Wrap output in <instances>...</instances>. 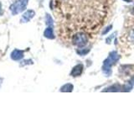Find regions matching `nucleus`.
Wrapping results in <instances>:
<instances>
[{
  "instance_id": "nucleus-1",
  "label": "nucleus",
  "mask_w": 134,
  "mask_h": 126,
  "mask_svg": "<svg viewBox=\"0 0 134 126\" xmlns=\"http://www.w3.org/2000/svg\"><path fill=\"white\" fill-rule=\"evenodd\" d=\"M119 58H120V56L116 51H112L110 53L107 59L105 60L103 63L102 71H104L105 74H107V75L111 74V67L113 65L116 64V61L119 60Z\"/></svg>"
},
{
  "instance_id": "nucleus-2",
  "label": "nucleus",
  "mask_w": 134,
  "mask_h": 126,
  "mask_svg": "<svg viewBox=\"0 0 134 126\" xmlns=\"http://www.w3.org/2000/svg\"><path fill=\"white\" fill-rule=\"evenodd\" d=\"M28 2L29 0H16L9 8L12 14L16 15L25 10V8L28 5Z\"/></svg>"
},
{
  "instance_id": "nucleus-3",
  "label": "nucleus",
  "mask_w": 134,
  "mask_h": 126,
  "mask_svg": "<svg viewBox=\"0 0 134 126\" xmlns=\"http://www.w3.org/2000/svg\"><path fill=\"white\" fill-rule=\"evenodd\" d=\"M72 42L78 47H84L88 43V37L84 33H77L73 36Z\"/></svg>"
},
{
  "instance_id": "nucleus-4",
  "label": "nucleus",
  "mask_w": 134,
  "mask_h": 126,
  "mask_svg": "<svg viewBox=\"0 0 134 126\" xmlns=\"http://www.w3.org/2000/svg\"><path fill=\"white\" fill-rule=\"evenodd\" d=\"M35 15V12L34 10H31V9L27 10L22 15V19H21L20 22L21 23H27V22H29V21H30L34 18V16Z\"/></svg>"
},
{
  "instance_id": "nucleus-5",
  "label": "nucleus",
  "mask_w": 134,
  "mask_h": 126,
  "mask_svg": "<svg viewBox=\"0 0 134 126\" xmlns=\"http://www.w3.org/2000/svg\"><path fill=\"white\" fill-rule=\"evenodd\" d=\"M11 59L14 61H19L21 59L24 58V50H14L11 52Z\"/></svg>"
},
{
  "instance_id": "nucleus-6",
  "label": "nucleus",
  "mask_w": 134,
  "mask_h": 126,
  "mask_svg": "<svg viewBox=\"0 0 134 126\" xmlns=\"http://www.w3.org/2000/svg\"><path fill=\"white\" fill-rule=\"evenodd\" d=\"M83 71V65L82 64H78L75 66H74V68L72 69L70 72V75L72 77H79L81 76Z\"/></svg>"
},
{
  "instance_id": "nucleus-7",
  "label": "nucleus",
  "mask_w": 134,
  "mask_h": 126,
  "mask_svg": "<svg viewBox=\"0 0 134 126\" xmlns=\"http://www.w3.org/2000/svg\"><path fill=\"white\" fill-rule=\"evenodd\" d=\"M44 37L47 38V39H50V40L54 39V31H53L52 27L49 26L47 29H46L44 32Z\"/></svg>"
},
{
  "instance_id": "nucleus-8",
  "label": "nucleus",
  "mask_w": 134,
  "mask_h": 126,
  "mask_svg": "<svg viewBox=\"0 0 134 126\" xmlns=\"http://www.w3.org/2000/svg\"><path fill=\"white\" fill-rule=\"evenodd\" d=\"M74 89V86L70 83L65 84L64 86H62L60 88V92H70Z\"/></svg>"
},
{
  "instance_id": "nucleus-9",
  "label": "nucleus",
  "mask_w": 134,
  "mask_h": 126,
  "mask_svg": "<svg viewBox=\"0 0 134 126\" xmlns=\"http://www.w3.org/2000/svg\"><path fill=\"white\" fill-rule=\"evenodd\" d=\"M120 89H121V87L119 85V84H114V85L111 86L110 87L107 88V90H104V92H107V91H109V92H118V91H120Z\"/></svg>"
},
{
  "instance_id": "nucleus-10",
  "label": "nucleus",
  "mask_w": 134,
  "mask_h": 126,
  "mask_svg": "<svg viewBox=\"0 0 134 126\" xmlns=\"http://www.w3.org/2000/svg\"><path fill=\"white\" fill-rule=\"evenodd\" d=\"M123 91H125V92H128V91H131V89L132 88V82H127L125 84V85L123 86Z\"/></svg>"
},
{
  "instance_id": "nucleus-11",
  "label": "nucleus",
  "mask_w": 134,
  "mask_h": 126,
  "mask_svg": "<svg viewBox=\"0 0 134 126\" xmlns=\"http://www.w3.org/2000/svg\"><path fill=\"white\" fill-rule=\"evenodd\" d=\"M46 24H47L50 27L53 26V24H54L53 19H52L51 16H50L49 14H46Z\"/></svg>"
},
{
  "instance_id": "nucleus-12",
  "label": "nucleus",
  "mask_w": 134,
  "mask_h": 126,
  "mask_svg": "<svg viewBox=\"0 0 134 126\" xmlns=\"http://www.w3.org/2000/svg\"><path fill=\"white\" fill-rule=\"evenodd\" d=\"M111 28H112V25H110V26H108L107 28H106V29H107L106 30H104V31L102 32V34H106V33H107V32H108L109 30H110V29H111Z\"/></svg>"
},
{
  "instance_id": "nucleus-13",
  "label": "nucleus",
  "mask_w": 134,
  "mask_h": 126,
  "mask_svg": "<svg viewBox=\"0 0 134 126\" xmlns=\"http://www.w3.org/2000/svg\"><path fill=\"white\" fill-rule=\"evenodd\" d=\"M131 82H133V83H134V77H132V81H131Z\"/></svg>"
},
{
  "instance_id": "nucleus-14",
  "label": "nucleus",
  "mask_w": 134,
  "mask_h": 126,
  "mask_svg": "<svg viewBox=\"0 0 134 126\" xmlns=\"http://www.w3.org/2000/svg\"><path fill=\"white\" fill-rule=\"evenodd\" d=\"M0 10H1V3H0Z\"/></svg>"
},
{
  "instance_id": "nucleus-15",
  "label": "nucleus",
  "mask_w": 134,
  "mask_h": 126,
  "mask_svg": "<svg viewBox=\"0 0 134 126\" xmlns=\"http://www.w3.org/2000/svg\"><path fill=\"white\" fill-rule=\"evenodd\" d=\"M132 38H134V34H132Z\"/></svg>"
}]
</instances>
